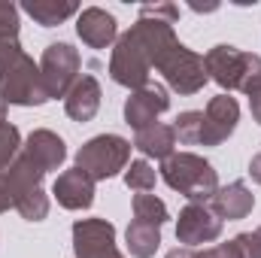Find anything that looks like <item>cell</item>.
Segmentation results:
<instances>
[{"mask_svg": "<svg viewBox=\"0 0 261 258\" xmlns=\"http://www.w3.org/2000/svg\"><path fill=\"white\" fill-rule=\"evenodd\" d=\"M203 64H206V76L219 88H225V94L243 91L249 97L252 91L261 88V55L255 52H243L237 46L219 43L203 55Z\"/></svg>", "mask_w": 261, "mask_h": 258, "instance_id": "cell-1", "label": "cell"}, {"mask_svg": "<svg viewBox=\"0 0 261 258\" xmlns=\"http://www.w3.org/2000/svg\"><path fill=\"white\" fill-rule=\"evenodd\" d=\"M161 179L189 197V203H210L219 192V173L216 167L195 152H173L161 161Z\"/></svg>", "mask_w": 261, "mask_h": 258, "instance_id": "cell-2", "label": "cell"}, {"mask_svg": "<svg viewBox=\"0 0 261 258\" xmlns=\"http://www.w3.org/2000/svg\"><path fill=\"white\" fill-rule=\"evenodd\" d=\"M49 100L52 97L43 85L40 64H34V58L24 49H18L0 61V104H6V107H43Z\"/></svg>", "mask_w": 261, "mask_h": 258, "instance_id": "cell-3", "label": "cell"}, {"mask_svg": "<svg viewBox=\"0 0 261 258\" xmlns=\"http://www.w3.org/2000/svg\"><path fill=\"white\" fill-rule=\"evenodd\" d=\"M130 140L119 137V134H97L88 143L79 146L76 152V167L82 173H88L94 183L113 179L122 170H128L130 164Z\"/></svg>", "mask_w": 261, "mask_h": 258, "instance_id": "cell-4", "label": "cell"}, {"mask_svg": "<svg viewBox=\"0 0 261 258\" xmlns=\"http://www.w3.org/2000/svg\"><path fill=\"white\" fill-rule=\"evenodd\" d=\"M152 55L149 49L143 46V40L134 34V31H125L119 34L116 46H113V55H110V76L116 85L122 88H146L149 85V76H152Z\"/></svg>", "mask_w": 261, "mask_h": 258, "instance_id": "cell-5", "label": "cell"}, {"mask_svg": "<svg viewBox=\"0 0 261 258\" xmlns=\"http://www.w3.org/2000/svg\"><path fill=\"white\" fill-rule=\"evenodd\" d=\"M158 73L164 76L167 88L176 91V94H182V97L197 94V91L210 82V76H206V64H203V55L192 52V49L182 46V43H179V46H176V49L158 64Z\"/></svg>", "mask_w": 261, "mask_h": 258, "instance_id": "cell-6", "label": "cell"}, {"mask_svg": "<svg viewBox=\"0 0 261 258\" xmlns=\"http://www.w3.org/2000/svg\"><path fill=\"white\" fill-rule=\"evenodd\" d=\"M82 58L70 43H49L43 58H40V73H43V85L49 91L52 100L67 97V91L73 88V82L82 76Z\"/></svg>", "mask_w": 261, "mask_h": 258, "instance_id": "cell-7", "label": "cell"}, {"mask_svg": "<svg viewBox=\"0 0 261 258\" xmlns=\"http://www.w3.org/2000/svg\"><path fill=\"white\" fill-rule=\"evenodd\" d=\"M73 252L76 258H125L116 243V225L107 219L73 222Z\"/></svg>", "mask_w": 261, "mask_h": 258, "instance_id": "cell-8", "label": "cell"}, {"mask_svg": "<svg viewBox=\"0 0 261 258\" xmlns=\"http://www.w3.org/2000/svg\"><path fill=\"white\" fill-rule=\"evenodd\" d=\"M222 234V219L210 210V203H186L176 219V240L189 249L200 243H213Z\"/></svg>", "mask_w": 261, "mask_h": 258, "instance_id": "cell-9", "label": "cell"}, {"mask_svg": "<svg viewBox=\"0 0 261 258\" xmlns=\"http://www.w3.org/2000/svg\"><path fill=\"white\" fill-rule=\"evenodd\" d=\"M240 122V104L231 94H216L206 110H203V131H200V146H222Z\"/></svg>", "mask_w": 261, "mask_h": 258, "instance_id": "cell-10", "label": "cell"}, {"mask_svg": "<svg viewBox=\"0 0 261 258\" xmlns=\"http://www.w3.org/2000/svg\"><path fill=\"white\" fill-rule=\"evenodd\" d=\"M170 110V94L164 85L158 82H149L146 88H137L130 91V97L125 100V122H128L134 131L152 128L158 122L161 113Z\"/></svg>", "mask_w": 261, "mask_h": 258, "instance_id": "cell-11", "label": "cell"}, {"mask_svg": "<svg viewBox=\"0 0 261 258\" xmlns=\"http://www.w3.org/2000/svg\"><path fill=\"white\" fill-rule=\"evenodd\" d=\"M76 34H79V40L88 49L100 52V49L116 46V40H119V21H116L113 12H107L100 6H85L76 15Z\"/></svg>", "mask_w": 261, "mask_h": 258, "instance_id": "cell-12", "label": "cell"}, {"mask_svg": "<svg viewBox=\"0 0 261 258\" xmlns=\"http://www.w3.org/2000/svg\"><path fill=\"white\" fill-rule=\"evenodd\" d=\"M21 152L43 170V173H52V170H61V164L67 161V143L49 128H37L28 134Z\"/></svg>", "mask_w": 261, "mask_h": 258, "instance_id": "cell-13", "label": "cell"}, {"mask_svg": "<svg viewBox=\"0 0 261 258\" xmlns=\"http://www.w3.org/2000/svg\"><path fill=\"white\" fill-rule=\"evenodd\" d=\"M52 194L64 210H88L94 203V179L79 167H70L52 183Z\"/></svg>", "mask_w": 261, "mask_h": 258, "instance_id": "cell-14", "label": "cell"}, {"mask_svg": "<svg viewBox=\"0 0 261 258\" xmlns=\"http://www.w3.org/2000/svg\"><path fill=\"white\" fill-rule=\"evenodd\" d=\"M100 100H103V91H100V82L91 76V73H82L73 88L67 91L64 97V113L73 122H91L100 110Z\"/></svg>", "mask_w": 261, "mask_h": 258, "instance_id": "cell-15", "label": "cell"}, {"mask_svg": "<svg viewBox=\"0 0 261 258\" xmlns=\"http://www.w3.org/2000/svg\"><path fill=\"white\" fill-rule=\"evenodd\" d=\"M252 207H255V194L249 192V186L243 183V179H234V183H228V186H219V192L216 197L210 200V210L225 222H240V219H246L249 213H252Z\"/></svg>", "mask_w": 261, "mask_h": 258, "instance_id": "cell-16", "label": "cell"}, {"mask_svg": "<svg viewBox=\"0 0 261 258\" xmlns=\"http://www.w3.org/2000/svg\"><path fill=\"white\" fill-rule=\"evenodd\" d=\"M43 170L21 152L15 161H12V167L0 176L3 179V186H6V192H9V197H12V207H15V200L21 197V194L28 192H37V189H43Z\"/></svg>", "mask_w": 261, "mask_h": 258, "instance_id": "cell-17", "label": "cell"}, {"mask_svg": "<svg viewBox=\"0 0 261 258\" xmlns=\"http://www.w3.org/2000/svg\"><path fill=\"white\" fill-rule=\"evenodd\" d=\"M134 149L143 152L146 158H158V161H164V158H170L173 149H176V131H173V125H161V122H155L152 128L137 131V137H134Z\"/></svg>", "mask_w": 261, "mask_h": 258, "instance_id": "cell-18", "label": "cell"}, {"mask_svg": "<svg viewBox=\"0 0 261 258\" xmlns=\"http://www.w3.org/2000/svg\"><path fill=\"white\" fill-rule=\"evenodd\" d=\"M21 12H28L40 28H58L67 18L79 15V6L76 3H58V0H24Z\"/></svg>", "mask_w": 261, "mask_h": 258, "instance_id": "cell-19", "label": "cell"}, {"mask_svg": "<svg viewBox=\"0 0 261 258\" xmlns=\"http://www.w3.org/2000/svg\"><path fill=\"white\" fill-rule=\"evenodd\" d=\"M125 240H128V252L134 258H152L161 246V228L134 219L125 231Z\"/></svg>", "mask_w": 261, "mask_h": 258, "instance_id": "cell-20", "label": "cell"}, {"mask_svg": "<svg viewBox=\"0 0 261 258\" xmlns=\"http://www.w3.org/2000/svg\"><path fill=\"white\" fill-rule=\"evenodd\" d=\"M130 210H134V219H140V222H149V225H164L167 219H170V210H167V203L161 200V197H155V194H134V200H130Z\"/></svg>", "mask_w": 261, "mask_h": 258, "instance_id": "cell-21", "label": "cell"}, {"mask_svg": "<svg viewBox=\"0 0 261 258\" xmlns=\"http://www.w3.org/2000/svg\"><path fill=\"white\" fill-rule=\"evenodd\" d=\"M155 183H158V173H155V167H152L146 158H137V161L128 164V170H125V186H128L130 192L149 194L155 189Z\"/></svg>", "mask_w": 261, "mask_h": 258, "instance_id": "cell-22", "label": "cell"}, {"mask_svg": "<svg viewBox=\"0 0 261 258\" xmlns=\"http://www.w3.org/2000/svg\"><path fill=\"white\" fill-rule=\"evenodd\" d=\"M173 131H176V140L182 146H200V131H203V113L200 110H186L176 116L173 122Z\"/></svg>", "mask_w": 261, "mask_h": 258, "instance_id": "cell-23", "label": "cell"}, {"mask_svg": "<svg viewBox=\"0 0 261 258\" xmlns=\"http://www.w3.org/2000/svg\"><path fill=\"white\" fill-rule=\"evenodd\" d=\"M12 210H18V216L28 219V222H43V219L49 216V194H46V189L28 192V194H21V197L15 200Z\"/></svg>", "mask_w": 261, "mask_h": 258, "instance_id": "cell-24", "label": "cell"}, {"mask_svg": "<svg viewBox=\"0 0 261 258\" xmlns=\"http://www.w3.org/2000/svg\"><path fill=\"white\" fill-rule=\"evenodd\" d=\"M21 134L15 125H9V122H0V176L12 167V161L21 155Z\"/></svg>", "mask_w": 261, "mask_h": 258, "instance_id": "cell-25", "label": "cell"}, {"mask_svg": "<svg viewBox=\"0 0 261 258\" xmlns=\"http://www.w3.org/2000/svg\"><path fill=\"white\" fill-rule=\"evenodd\" d=\"M18 28H21V21H18V6L0 0V34H6V37H18Z\"/></svg>", "mask_w": 261, "mask_h": 258, "instance_id": "cell-26", "label": "cell"}, {"mask_svg": "<svg viewBox=\"0 0 261 258\" xmlns=\"http://www.w3.org/2000/svg\"><path fill=\"white\" fill-rule=\"evenodd\" d=\"M234 240H237V246H240L243 258H261V225L255 228V231H243V234H237Z\"/></svg>", "mask_w": 261, "mask_h": 258, "instance_id": "cell-27", "label": "cell"}, {"mask_svg": "<svg viewBox=\"0 0 261 258\" xmlns=\"http://www.w3.org/2000/svg\"><path fill=\"white\" fill-rule=\"evenodd\" d=\"M140 15H152V18H161V21L176 24V18H179V6H173V3H146V6L140 9Z\"/></svg>", "mask_w": 261, "mask_h": 258, "instance_id": "cell-28", "label": "cell"}, {"mask_svg": "<svg viewBox=\"0 0 261 258\" xmlns=\"http://www.w3.org/2000/svg\"><path fill=\"white\" fill-rule=\"evenodd\" d=\"M195 258H243V252H240L237 240H228V243H216L210 249H200V252H195Z\"/></svg>", "mask_w": 261, "mask_h": 258, "instance_id": "cell-29", "label": "cell"}, {"mask_svg": "<svg viewBox=\"0 0 261 258\" xmlns=\"http://www.w3.org/2000/svg\"><path fill=\"white\" fill-rule=\"evenodd\" d=\"M21 49V43H18V37H6V34H0V61L3 58H9L12 52H18Z\"/></svg>", "mask_w": 261, "mask_h": 258, "instance_id": "cell-30", "label": "cell"}, {"mask_svg": "<svg viewBox=\"0 0 261 258\" xmlns=\"http://www.w3.org/2000/svg\"><path fill=\"white\" fill-rule=\"evenodd\" d=\"M249 110H252V119L261 125V88L249 94Z\"/></svg>", "mask_w": 261, "mask_h": 258, "instance_id": "cell-31", "label": "cell"}, {"mask_svg": "<svg viewBox=\"0 0 261 258\" xmlns=\"http://www.w3.org/2000/svg\"><path fill=\"white\" fill-rule=\"evenodd\" d=\"M249 176H252V183H258L261 186V152L258 155H252V161H249Z\"/></svg>", "mask_w": 261, "mask_h": 258, "instance_id": "cell-32", "label": "cell"}, {"mask_svg": "<svg viewBox=\"0 0 261 258\" xmlns=\"http://www.w3.org/2000/svg\"><path fill=\"white\" fill-rule=\"evenodd\" d=\"M164 258H195V249H189V246H176V249H170Z\"/></svg>", "mask_w": 261, "mask_h": 258, "instance_id": "cell-33", "label": "cell"}, {"mask_svg": "<svg viewBox=\"0 0 261 258\" xmlns=\"http://www.w3.org/2000/svg\"><path fill=\"white\" fill-rule=\"evenodd\" d=\"M9 207H12V197H9L6 186H3V179H0V213H6Z\"/></svg>", "mask_w": 261, "mask_h": 258, "instance_id": "cell-34", "label": "cell"}, {"mask_svg": "<svg viewBox=\"0 0 261 258\" xmlns=\"http://www.w3.org/2000/svg\"><path fill=\"white\" fill-rule=\"evenodd\" d=\"M0 122H6V104H0Z\"/></svg>", "mask_w": 261, "mask_h": 258, "instance_id": "cell-35", "label": "cell"}]
</instances>
